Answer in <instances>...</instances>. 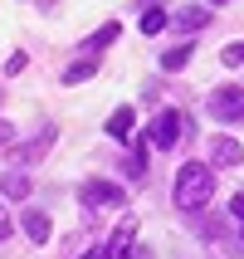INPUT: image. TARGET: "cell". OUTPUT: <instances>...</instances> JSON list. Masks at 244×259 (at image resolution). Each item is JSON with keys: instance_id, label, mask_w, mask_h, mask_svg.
I'll return each instance as SVG.
<instances>
[{"instance_id": "6da1fadb", "label": "cell", "mask_w": 244, "mask_h": 259, "mask_svg": "<svg viewBox=\"0 0 244 259\" xmlns=\"http://www.w3.org/2000/svg\"><path fill=\"white\" fill-rule=\"evenodd\" d=\"M176 210H201L210 196H215V171L205 166V161H186L181 176H176Z\"/></svg>"}, {"instance_id": "7a4b0ae2", "label": "cell", "mask_w": 244, "mask_h": 259, "mask_svg": "<svg viewBox=\"0 0 244 259\" xmlns=\"http://www.w3.org/2000/svg\"><path fill=\"white\" fill-rule=\"evenodd\" d=\"M122 201H127V191H122V186H113V181H83V191H78V205H83L88 215L117 210Z\"/></svg>"}, {"instance_id": "3957f363", "label": "cell", "mask_w": 244, "mask_h": 259, "mask_svg": "<svg viewBox=\"0 0 244 259\" xmlns=\"http://www.w3.org/2000/svg\"><path fill=\"white\" fill-rule=\"evenodd\" d=\"M210 113L220 122H244V88H215L210 93Z\"/></svg>"}, {"instance_id": "277c9868", "label": "cell", "mask_w": 244, "mask_h": 259, "mask_svg": "<svg viewBox=\"0 0 244 259\" xmlns=\"http://www.w3.org/2000/svg\"><path fill=\"white\" fill-rule=\"evenodd\" d=\"M181 127H190V117L181 113H157V122H152V147H176V137H181Z\"/></svg>"}, {"instance_id": "5b68a950", "label": "cell", "mask_w": 244, "mask_h": 259, "mask_svg": "<svg viewBox=\"0 0 244 259\" xmlns=\"http://www.w3.org/2000/svg\"><path fill=\"white\" fill-rule=\"evenodd\" d=\"M132 240H137V215H122V225L113 230V240L103 245V259H132Z\"/></svg>"}, {"instance_id": "8992f818", "label": "cell", "mask_w": 244, "mask_h": 259, "mask_svg": "<svg viewBox=\"0 0 244 259\" xmlns=\"http://www.w3.org/2000/svg\"><path fill=\"white\" fill-rule=\"evenodd\" d=\"M171 25L181 29V34H190V29H205V25H210V10H205V5H186L181 15H171Z\"/></svg>"}, {"instance_id": "52a82bcc", "label": "cell", "mask_w": 244, "mask_h": 259, "mask_svg": "<svg viewBox=\"0 0 244 259\" xmlns=\"http://www.w3.org/2000/svg\"><path fill=\"white\" fill-rule=\"evenodd\" d=\"M137 25H142V34H157V29H166V25H171V15L161 10V0H147V5H142V20H137Z\"/></svg>"}, {"instance_id": "ba28073f", "label": "cell", "mask_w": 244, "mask_h": 259, "mask_svg": "<svg viewBox=\"0 0 244 259\" xmlns=\"http://www.w3.org/2000/svg\"><path fill=\"white\" fill-rule=\"evenodd\" d=\"M20 230H25L34 245H44V240H49V215H44V210H25V215H20Z\"/></svg>"}, {"instance_id": "9c48e42d", "label": "cell", "mask_w": 244, "mask_h": 259, "mask_svg": "<svg viewBox=\"0 0 244 259\" xmlns=\"http://www.w3.org/2000/svg\"><path fill=\"white\" fill-rule=\"evenodd\" d=\"M117 34H122V29H117V20H108L103 29H93V34L83 39V54H98V49H108V44H113Z\"/></svg>"}, {"instance_id": "30bf717a", "label": "cell", "mask_w": 244, "mask_h": 259, "mask_svg": "<svg viewBox=\"0 0 244 259\" xmlns=\"http://www.w3.org/2000/svg\"><path fill=\"white\" fill-rule=\"evenodd\" d=\"M210 157L220 161V166H239V142H234V137H215V147H210Z\"/></svg>"}, {"instance_id": "8fae6325", "label": "cell", "mask_w": 244, "mask_h": 259, "mask_svg": "<svg viewBox=\"0 0 244 259\" xmlns=\"http://www.w3.org/2000/svg\"><path fill=\"white\" fill-rule=\"evenodd\" d=\"M93 73H98V54H83L78 64L64 69V83H83V78H93Z\"/></svg>"}, {"instance_id": "7c38bea8", "label": "cell", "mask_w": 244, "mask_h": 259, "mask_svg": "<svg viewBox=\"0 0 244 259\" xmlns=\"http://www.w3.org/2000/svg\"><path fill=\"white\" fill-rule=\"evenodd\" d=\"M108 137H113V142H127L132 137V108H117V113L108 117Z\"/></svg>"}, {"instance_id": "4fadbf2b", "label": "cell", "mask_w": 244, "mask_h": 259, "mask_svg": "<svg viewBox=\"0 0 244 259\" xmlns=\"http://www.w3.org/2000/svg\"><path fill=\"white\" fill-rule=\"evenodd\" d=\"M190 54H196V49H190V44H176V49H166V54H161V69H166V73H176V69H186V64H190Z\"/></svg>"}, {"instance_id": "5bb4252c", "label": "cell", "mask_w": 244, "mask_h": 259, "mask_svg": "<svg viewBox=\"0 0 244 259\" xmlns=\"http://www.w3.org/2000/svg\"><path fill=\"white\" fill-rule=\"evenodd\" d=\"M49 142H54V127L39 132V142H34V147H15V161H39L44 152H49Z\"/></svg>"}, {"instance_id": "9a60e30c", "label": "cell", "mask_w": 244, "mask_h": 259, "mask_svg": "<svg viewBox=\"0 0 244 259\" xmlns=\"http://www.w3.org/2000/svg\"><path fill=\"white\" fill-rule=\"evenodd\" d=\"M0 191L20 201V196H29V181H25V176H20V171H10V176H5V186H0Z\"/></svg>"}, {"instance_id": "2e32d148", "label": "cell", "mask_w": 244, "mask_h": 259, "mask_svg": "<svg viewBox=\"0 0 244 259\" xmlns=\"http://www.w3.org/2000/svg\"><path fill=\"white\" fill-rule=\"evenodd\" d=\"M220 59H225L230 69H234V64H244V44H225V49H220Z\"/></svg>"}, {"instance_id": "e0dca14e", "label": "cell", "mask_w": 244, "mask_h": 259, "mask_svg": "<svg viewBox=\"0 0 244 259\" xmlns=\"http://www.w3.org/2000/svg\"><path fill=\"white\" fill-rule=\"evenodd\" d=\"M230 215H234V220H239V225H244V191H239V196H234V201H230Z\"/></svg>"}, {"instance_id": "ac0fdd59", "label": "cell", "mask_w": 244, "mask_h": 259, "mask_svg": "<svg viewBox=\"0 0 244 259\" xmlns=\"http://www.w3.org/2000/svg\"><path fill=\"white\" fill-rule=\"evenodd\" d=\"M15 142V127H10V122H0V147H10Z\"/></svg>"}, {"instance_id": "d6986e66", "label": "cell", "mask_w": 244, "mask_h": 259, "mask_svg": "<svg viewBox=\"0 0 244 259\" xmlns=\"http://www.w3.org/2000/svg\"><path fill=\"white\" fill-rule=\"evenodd\" d=\"M5 235H10V220H5V215H0V240H5Z\"/></svg>"}, {"instance_id": "ffe728a7", "label": "cell", "mask_w": 244, "mask_h": 259, "mask_svg": "<svg viewBox=\"0 0 244 259\" xmlns=\"http://www.w3.org/2000/svg\"><path fill=\"white\" fill-rule=\"evenodd\" d=\"M78 259H103V249H88V254H78Z\"/></svg>"}, {"instance_id": "44dd1931", "label": "cell", "mask_w": 244, "mask_h": 259, "mask_svg": "<svg viewBox=\"0 0 244 259\" xmlns=\"http://www.w3.org/2000/svg\"><path fill=\"white\" fill-rule=\"evenodd\" d=\"M210 5H225V0H210Z\"/></svg>"}]
</instances>
